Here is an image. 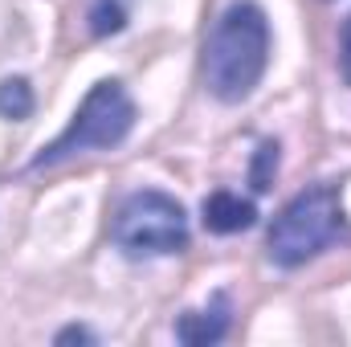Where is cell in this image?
Returning <instances> with one entry per match:
<instances>
[{
    "label": "cell",
    "instance_id": "6",
    "mask_svg": "<svg viewBox=\"0 0 351 347\" xmlns=\"http://www.w3.org/2000/svg\"><path fill=\"white\" fill-rule=\"evenodd\" d=\"M258 221L254 200L237 196V192H213L204 200V229L208 233H241Z\"/></svg>",
    "mask_w": 351,
    "mask_h": 347
},
{
    "label": "cell",
    "instance_id": "4",
    "mask_svg": "<svg viewBox=\"0 0 351 347\" xmlns=\"http://www.w3.org/2000/svg\"><path fill=\"white\" fill-rule=\"evenodd\" d=\"M110 237L127 258H168L188 246V213L176 196L143 188L119 204Z\"/></svg>",
    "mask_w": 351,
    "mask_h": 347
},
{
    "label": "cell",
    "instance_id": "1",
    "mask_svg": "<svg viewBox=\"0 0 351 347\" xmlns=\"http://www.w3.org/2000/svg\"><path fill=\"white\" fill-rule=\"evenodd\" d=\"M269 66V21L254 0H233L204 41V86L217 102H241Z\"/></svg>",
    "mask_w": 351,
    "mask_h": 347
},
{
    "label": "cell",
    "instance_id": "2",
    "mask_svg": "<svg viewBox=\"0 0 351 347\" xmlns=\"http://www.w3.org/2000/svg\"><path fill=\"white\" fill-rule=\"evenodd\" d=\"M135 127V102L131 94L123 90V82L114 78H102L94 82L90 94L82 98V106L74 110L70 127L33 156L29 172H41V168H58L74 156H86V152H106V147H119Z\"/></svg>",
    "mask_w": 351,
    "mask_h": 347
},
{
    "label": "cell",
    "instance_id": "7",
    "mask_svg": "<svg viewBox=\"0 0 351 347\" xmlns=\"http://www.w3.org/2000/svg\"><path fill=\"white\" fill-rule=\"evenodd\" d=\"M33 115V86L25 78H4L0 82V119H29Z\"/></svg>",
    "mask_w": 351,
    "mask_h": 347
},
{
    "label": "cell",
    "instance_id": "3",
    "mask_svg": "<svg viewBox=\"0 0 351 347\" xmlns=\"http://www.w3.org/2000/svg\"><path fill=\"white\" fill-rule=\"evenodd\" d=\"M343 237V204L339 192L331 184H315L306 192H298L269 225L265 237V254L274 265L294 270L315 254H323L331 241Z\"/></svg>",
    "mask_w": 351,
    "mask_h": 347
},
{
    "label": "cell",
    "instance_id": "11",
    "mask_svg": "<svg viewBox=\"0 0 351 347\" xmlns=\"http://www.w3.org/2000/svg\"><path fill=\"white\" fill-rule=\"evenodd\" d=\"M94 344V335H90L86 327H66V331H58V344Z\"/></svg>",
    "mask_w": 351,
    "mask_h": 347
},
{
    "label": "cell",
    "instance_id": "10",
    "mask_svg": "<svg viewBox=\"0 0 351 347\" xmlns=\"http://www.w3.org/2000/svg\"><path fill=\"white\" fill-rule=\"evenodd\" d=\"M339 74L351 86V16L343 21V33H339Z\"/></svg>",
    "mask_w": 351,
    "mask_h": 347
},
{
    "label": "cell",
    "instance_id": "5",
    "mask_svg": "<svg viewBox=\"0 0 351 347\" xmlns=\"http://www.w3.org/2000/svg\"><path fill=\"white\" fill-rule=\"evenodd\" d=\"M229 323H233V307H229V294H217L208 307L180 315V323H176V339H180V344H192V347L217 344V339H225Z\"/></svg>",
    "mask_w": 351,
    "mask_h": 347
},
{
    "label": "cell",
    "instance_id": "9",
    "mask_svg": "<svg viewBox=\"0 0 351 347\" xmlns=\"http://www.w3.org/2000/svg\"><path fill=\"white\" fill-rule=\"evenodd\" d=\"M274 172H278V143H262L258 147V160H254V188L265 192Z\"/></svg>",
    "mask_w": 351,
    "mask_h": 347
},
{
    "label": "cell",
    "instance_id": "8",
    "mask_svg": "<svg viewBox=\"0 0 351 347\" xmlns=\"http://www.w3.org/2000/svg\"><path fill=\"white\" fill-rule=\"evenodd\" d=\"M127 25V0H94L90 4V33L110 37Z\"/></svg>",
    "mask_w": 351,
    "mask_h": 347
}]
</instances>
